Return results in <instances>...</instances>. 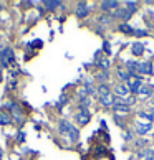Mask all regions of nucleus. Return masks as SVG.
I'll return each mask as SVG.
<instances>
[{
    "mask_svg": "<svg viewBox=\"0 0 154 160\" xmlns=\"http://www.w3.org/2000/svg\"><path fill=\"white\" fill-rule=\"evenodd\" d=\"M114 92H116L118 98H128L131 91H129V88L126 86V82H124V84H118V86L114 88Z\"/></svg>",
    "mask_w": 154,
    "mask_h": 160,
    "instance_id": "1a4fd4ad",
    "label": "nucleus"
},
{
    "mask_svg": "<svg viewBox=\"0 0 154 160\" xmlns=\"http://www.w3.org/2000/svg\"><path fill=\"white\" fill-rule=\"evenodd\" d=\"M12 124V114L5 109H0V126H8Z\"/></svg>",
    "mask_w": 154,
    "mask_h": 160,
    "instance_id": "9d476101",
    "label": "nucleus"
},
{
    "mask_svg": "<svg viewBox=\"0 0 154 160\" xmlns=\"http://www.w3.org/2000/svg\"><path fill=\"white\" fill-rule=\"evenodd\" d=\"M98 94H99V98H103V96H108V94H111L109 86L106 84V82H101V84L98 86Z\"/></svg>",
    "mask_w": 154,
    "mask_h": 160,
    "instance_id": "f3484780",
    "label": "nucleus"
},
{
    "mask_svg": "<svg viewBox=\"0 0 154 160\" xmlns=\"http://www.w3.org/2000/svg\"><path fill=\"white\" fill-rule=\"evenodd\" d=\"M99 102H101L104 108H113V106H114V96H113V94L103 96V98H99Z\"/></svg>",
    "mask_w": 154,
    "mask_h": 160,
    "instance_id": "4468645a",
    "label": "nucleus"
},
{
    "mask_svg": "<svg viewBox=\"0 0 154 160\" xmlns=\"http://www.w3.org/2000/svg\"><path fill=\"white\" fill-rule=\"evenodd\" d=\"M119 30H121L123 33H126V35H134V28H131L128 23H121V25H119Z\"/></svg>",
    "mask_w": 154,
    "mask_h": 160,
    "instance_id": "6ab92c4d",
    "label": "nucleus"
},
{
    "mask_svg": "<svg viewBox=\"0 0 154 160\" xmlns=\"http://www.w3.org/2000/svg\"><path fill=\"white\" fill-rule=\"evenodd\" d=\"M126 86L129 88V91H131L133 94H139V89H141V86H143V82H141L139 76L131 74V76H129V79L126 81Z\"/></svg>",
    "mask_w": 154,
    "mask_h": 160,
    "instance_id": "f03ea898",
    "label": "nucleus"
},
{
    "mask_svg": "<svg viewBox=\"0 0 154 160\" xmlns=\"http://www.w3.org/2000/svg\"><path fill=\"white\" fill-rule=\"evenodd\" d=\"M151 108L154 109V98H152V101H151Z\"/></svg>",
    "mask_w": 154,
    "mask_h": 160,
    "instance_id": "c9c22d12",
    "label": "nucleus"
},
{
    "mask_svg": "<svg viewBox=\"0 0 154 160\" xmlns=\"http://www.w3.org/2000/svg\"><path fill=\"white\" fill-rule=\"evenodd\" d=\"M131 53L134 56H141L144 53V45L143 43H139V41H136V43L131 45Z\"/></svg>",
    "mask_w": 154,
    "mask_h": 160,
    "instance_id": "ddd939ff",
    "label": "nucleus"
},
{
    "mask_svg": "<svg viewBox=\"0 0 154 160\" xmlns=\"http://www.w3.org/2000/svg\"><path fill=\"white\" fill-rule=\"evenodd\" d=\"M123 137H124V140H131V137H133V135H131V132H126V134L123 135Z\"/></svg>",
    "mask_w": 154,
    "mask_h": 160,
    "instance_id": "2f4dec72",
    "label": "nucleus"
},
{
    "mask_svg": "<svg viewBox=\"0 0 154 160\" xmlns=\"http://www.w3.org/2000/svg\"><path fill=\"white\" fill-rule=\"evenodd\" d=\"M75 119H76V122H78L80 126H86V124L90 122V119H91V114H90L88 109H80L78 114L75 116Z\"/></svg>",
    "mask_w": 154,
    "mask_h": 160,
    "instance_id": "39448f33",
    "label": "nucleus"
},
{
    "mask_svg": "<svg viewBox=\"0 0 154 160\" xmlns=\"http://www.w3.org/2000/svg\"><path fill=\"white\" fill-rule=\"evenodd\" d=\"M98 79H99V81H104V79H108V74H106L104 71H103V73H99V74H98Z\"/></svg>",
    "mask_w": 154,
    "mask_h": 160,
    "instance_id": "c756f323",
    "label": "nucleus"
},
{
    "mask_svg": "<svg viewBox=\"0 0 154 160\" xmlns=\"http://www.w3.org/2000/svg\"><path fill=\"white\" fill-rule=\"evenodd\" d=\"M99 7H101L103 12L118 10V8H119V2H116V0H103V2L99 3Z\"/></svg>",
    "mask_w": 154,
    "mask_h": 160,
    "instance_id": "423d86ee",
    "label": "nucleus"
},
{
    "mask_svg": "<svg viewBox=\"0 0 154 160\" xmlns=\"http://www.w3.org/2000/svg\"><path fill=\"white\" fill-rule=\"evenodd\" d=\"M2 155H3V150L0 149V160H2Z\"/></svg>",
    "mask_w": 154,
    "mask_h": 160,
    "instance_id": "f704fd0d",
    "label": "nucleus"
},
{
    "mask_svg": "<svg viewBox=\"0 0 154 160\" xmlns=\"http://www.w3.org/2000/svg\"><path fill=\"white\" fill-rule=\"evenodd\" d=\"M0 61L3 66H10L12 63H15V53L12 48H3L2 55H0Z\"/></svg>",
    "mask_w": 154,
    "mask_h": 160,
    "instance_id": "7ed1b4c3",
    "label": "nucleus"
},
{
    "mask_svg": "<svg viewBox=\"0 0 154 160\" xmlns=\"http://www.w3.org/2000/svg\"><path fill=\"white\" fill-rule=\"evenodd\" d=\"M2 51H3V50H2V46H0V55H2Z\"/></svg>",
    "mask_w": 154,
    "mask_h": 160,
    "instance_id": "e433bc0d",
    "label": "nucleus"
},
{
    "mask_svg": "<svg viewBox=\"0 0 154 160\" xmlns=\"http://www.w3.org/2000/svg\"><path fill=\"white\" fill-rule=\"evenodd\" d=\"M30 46H37V50H38V48L43 46V41H41V40H33L32 43H30Z\"/></svg>",
    "mask_w": 154,
    "mask_h": 160,
    "instance_id": "cd10ccee",
    "label": "nucleus"
},
{
    "mask_svg": "<svg viewBox=\"0 0 154 160\" xmlns=\"http://www.w3.org/2000/svg\"><path fill=\"white\" fill-rule=\"evenodd\" d=\"M151 130H152V124L151 122H141V121H138V124H136V132H138L139 135L147 134V132H151Z\"/></svg>",
    "mask_w": 154,
    "mask_h": 160,
    "instance_id": "0eeeda50",
    "label": "nucleus"
},
{
    "mask_svg": "<svg viewBox=\"0 0 154 160\" xmlns=\"http://www.w3.org/2000/svg\"><path fill=\"white\" fill-rule=\"evenodd\" d=\"M98 22L103 23V25H108L109 22H113V15H101V17L98 18Z\"/></svg>",
    "mask_w": 154,
    "mask_h": 160,
    "instance_id": "4be33fe9",
    "label": "nucleus"
},
{
    "mask_svg": "<svg viewBox=\"0 0 154 160\" xmlns=\"http://www.w3.org/2000/svg\"><path fill=\"white\" fill-rule=\"evenodd\" d=\"M126 68L129 71H136L138 69V61H126Z\"/></svg>",
    "mask_w": 154,
    "mask_h": 160,
    "instance_id": "a878e982",
    "label": "nucleus"
},
{
    "mask_svg": "<svg viewBox=\"0 0 154 160\" xmlns=\"http://www.w3.org/2000/svg\"><path fill=\"white\" fill-rule=\"evenodd\" d=\"M43 7H46V10H56L58 7H63V3L58 2V0H55V2H51V0H45Z\"/></svg>",
    "mask_w": 154,
    "mask_h": 160,
    "instance_id": "dca6fc26",
    "label": "nucleus"
},
{
    "mask_svg": "<svg viewBox=\"0 0 154 160\" xmlns=\"http://www.w3.org/2000/svg\"><path fill=\"white\" fill-rule=\"evenodd\" d=\"M134 102H136V98H134V96H128V98H124V104H126L128 108H129V106H133Z\"/></svg>",
    "mask_w": 154,
    "mask_h": 160,
    "instance_id": "bb28decb",
    "label": "nucleus"
},
{
    "mask_svg": "<svg viewBox=\"0 0 154 160\" xmlns=\"http://www.w3.org/2000/svg\"><path fill=\"white\" fill-rule=\"evenodd\" d=\"M139 117H141V119H144L146 122H151V124H152V121H154L152 114H147V112H139Z\"/></svg>",
    "mask_w": 154,
    "mask_h": 160,
    "instance_id": "b1692460",
    "label": "nucleus"
},
{
    "mask_svg": "<svg viewBox=\"0 0 154 160\" xmlns=\"http://www.w3.org/2000/svg\"><path fill=\"white\" fill-rule=\"evenodd\" d=\"M15 86H17V81H12V84H10V88H12V89H15Z\"/></svg>",
    "mask_w": 154,
    "mask_h": 160,
    "instance_id": "72a5a7b5",
    "label": "nucleus"
},
{
    "mask_svg": "<svg viewBox=\"0 0 154 160\" xmlns=\"http://www.w3.org/2000/svg\"><path fill=\"white\" fill-rule=\"evenodd\" d=\"M136 73L152 76V74H154V66H152V63H149V61H143V63H139V61H138V69H136Z\"/></svg>",
    "mask_w": 154,
    "mask_h": 160,
    "instance_id": "20e7f679",
    "label": "nucleus"
},
{
    "mask_svg": "<svg viewBox=\"0 0 154 160\" xmlns=\"http://www.w3.org/2000/svg\"><path fill=\"white\" fill-rule=\"evenodd\" d=\"M124 7H126L131 13H134L136 12V7H138V3L136 2H133V0H128V2H124Z\"/></svg>",
    "mask_w": 154,
    "mask_h": 160,
    "instance_id": "412c9836",
    "label": "nucleus"
},
{
    "mask_svg": "<svg viewBox=\"0 0 154 160\" xmlns=\"http://www.w3.org/2000/svg\"><path fill=\"white\" fill-rule=\"evenodd\" d=\"M151 114H152V117H154V109H152V112H151Z\"/></svg>",
    "mask_w": 154,
    "mask_h": 160,
    "instance_id": "4c0bfd02",
    "label": "nucleus"
},
{
    "mask_svg": "<svg viewBox=\"0 0 154 160\" xmlns=\"http://www.w3.org/2000/svg\"><path fill=\"white\" fill-rule=\"evenodd\" d=\"M12 114L15 116V121H17V122H23V119H25V116H23V111L20 109V106H17V104L12 106Z\"/></svg>",
    "mask_w": 154,
    "mask_h": 160,
    "instance_id": "f8f14e48",
    "label": "nucleus"
},
{
    "mask_svg": "<svg viewBox=\"0 0 154 160\" xmlns=\"http://www.w3.org/2000/svg\"><path fill=\"white\" fill-rule=\"evenodd\" d=\"M104 51L108 53V55L111 53V50H109V43H108V41H104Z\"/></svg>",
    "mask_w": 154,
    "mask_h": 160,
    "instance_id": "7c9ffc66",
    "label": "nucleus"
},
{
    "mask_svg": "<svg viewBox=\"0 0 154 160\" xmlns=\"http://www.w3.org/2000/svg\"><path fill=\"white\" fill-rule=\"evenodd\" d=\"M98 64H99L103 69H108V68H109V60H108V58H99Z\"/></svg>",
    "mask_w": 154,
    "mask_h": 160,
    "instance_id": "393cba45",
    "label": "nucleus"
},
{
    "mask_svg": "<svg viewBox=\"0 0 154 160\" xmlns=\"http://www.w3.org/2000/svg\"><path fill=\"white\" fill-rule=\"evenodd\" d=\"M131 15H133V13H131L128 8H118V10H114V13H113V17H116V18H121V20H128Z\"/></svg>",
    "mask_w": 154,
    "mask_h": 160,
    "instance_id": "9b49d317",
    "label": "nucleus"
},
{
    "mask_svg": "<svg viewBox=\"0 0 154 160\" xmlns=\"http://www.w3.org/2000/svg\"><path fill=\"white\" fill-rule=\"evenodd\" d=\"M138 157L141 160H152L154 158V150L152 149H144V150H141L138 153Z\"/></svg>",
    "mask_w": 154,
    "mask_h": 160,
    "instance_id": "2eb2a0df",
    "label": "nucleus"
},
{
    "mask_svg": "<svg viewBox=\"0 0 154 160\" xmlns=\"http://www.w3.org/2000/svg\"><path fill=\"white\" fill-rule=\"evenodd\" d=\"M88 13H90V8H88V3L86 2H80L78 5H76V17L85 18Z\"/></svg>",
    "mask_w": 154,
    "mask_h": 160,
    "instance_id": "6e6552de",
    "label": "nucleus"
},
{
    "mask_svg": "<svg viewBox=\"0 0 154 160\" xmlns=\"http://www.w3.org/2000/svg\"><path fill=\"white\" fill-rule=\"evenodd\" d=\"M113 111L118 112V116H126L129 112V108L128 106H113Z\"/></svg>",
    "mask_w": 154,
    "mask_h": 160,
    "instance_id": "a211bd4d",
    "label": "nucleus"
},
{
    "mask_svg": "<svg viewBox=\"0 0 154 160\" xmlns=\"http://www.w3.org/2000/svg\"><path fill=\"white\" fill-rule=\"evenodd\" d=\"M134 35H136V37H146L147 32L146 30H134Z\"/></svg>",
    "mask_w": 154,
    "mask_h": 160,
    "instance_id": "c85d7f7f",
    "label": "nucleus"
},
{
    "mask_svg": "<svg viewBox=\"0 0 154 160\" xmlns=\"http://www.w3.org/2000/svg\"><path fill=\"white\" fill-rule=\"evenodd\" d=\"M151 92H152V86H149V84L141 86V89H139V94H143V96H147V94H151Z\"/></svg>",
    "mask_w": 154,
    "mask_h": 160,
    "instance_id": "5701e85b",
    "label": "nucleus"
},
{
    "mask_svg": "<svg viewBox=\"0 0 154 160\" xmlns=\"http://www.w3.org/2000/svg\"><path fill=\"white\" fill-rule=\"evenodd\" d=\"M19 142H25V134L23 132H20V135H19Z\"/></svg>",
    "mask_w": 154,
    "mask_h": 160,
    "instance_id": "473e14b6",
    "label": "nucleus"
},
{
    "mask_svg": "<svg viewBox=\"0 0 154 160\" xmlns=\"http://www.w3.org/2000/svg\"><path fill=\"white\" fill-rule=\"evenodd\" d=\"M118 76H119V79L126 82L129 79V76H131V73L129 71H124V69H118Z\"/></svg>",
    "mask_w": 154,
    "mask_h": 160,
    "instance_id": "aec40b11",
    "label": "nucleus"
},
{
    "mask_svg": "<svg viewBox=\"0 0 154 160\" xmlns=\"http://www.w3.org/2000/svg\"><path fill=\"white\" fill-rule=\"evenodd\" d=\"M58 129H60V132L63 135H66V137L72 140V142H78L80 139V130L76 129L72 122H68L66 119H61L58 122Z\"/></svg>",
    "mask_w": 154,
    "mask_h": 160,
    "instance_id": "f257e3e1",
    "label": "nucleus"
}]
</instances>
